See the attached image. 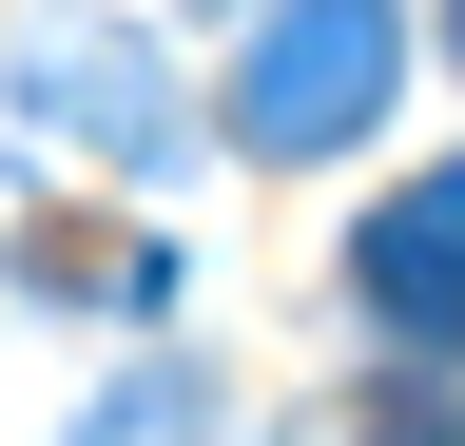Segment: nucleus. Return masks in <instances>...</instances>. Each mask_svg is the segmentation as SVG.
Segmentation results:
<instances>
[{"label": "nucleus", "instance_id": "nucleus-1", "mask_svg": "<svg viewBox=\"0 0 465 446\" xmlns=\"http://www.w3.org/2000/svg\"><path fill=\"white\" fill-rule=\"evenodd\" d=\"M388 78H407V20H388V0H272L252 59H232V136H252V155H349L388 117Z\"/></svg>", "mask_w": 465, "mask_h": 446}, {"label": "nucleus", "instance_id": "nucleus-2", "mask_svg": "<svg viewBox=\"0 0 465 446\" xmlns=\"http://www.w3.org/2000/svg\"><path fill=\"white\" fill-rule=\"evenodd\" d=\"M20 117L78 136V155H116V175H174V155H194L155 39H116V20H39V39H20Z\"/></svg>", "mask_w": 465, "mask_h": 446}, {"label": "nucleus", "instance_id": "nucleus-3", "mask_svg": "<svg viewBox=\"0 0 465 446\" xmlns=\"http://www.w3.org/2000/svg\"><path fill=\"white\" fill-rule=\"evenodd\" d=\"M349 311H369L388 350H465V155L407 175L369 233H349Z\"/></svg>", "mask_w": 465, "mask_h": 446}, {"label": "nucleus", "instance_id": "nucleus-4", "mask_svg": "<svg viewBox=\"0 0 465 446\" xmlns=\"http://www.w3.org/2000/svg\"><path fill=\"white\" fill-rule=\"evenodd\" d=\"M20 292H39V311H155L174 253H155V233H20Z\"/></svg>", "mask_w": 465, "mask_h": 446}, {"label": "nucleus", "instance_id": "nucleus-5", "mask_svg": "<svg viewBox=\"0 0 465 446\" xmlns=\"http://www.w3.org/2000/svg\"><path fill=\"white\" fill-rule=\"evenodd\" d=\"M78 446H213V388H194V369H136V388L78 408Z\"/></svg>", "mask_w": 465, "mask_h": 446}, {"label": "nucleus", "instance_id": "nucleus-6", "mask_svg": "<svg viewBox=\"0 0 465 446\" xmlns=\"http://www.w3.org/2000/svg\"><path fill=\"white\" fill-rule=\"evenodd\" d=\"M349 446H465V408H427V388H388V408L349 427Z\"/></svg>", "mask_w": 465, "mask_h": 446}, {"label": "nucleus", "instance_id": "nucleus-7", "mask_svg": "<svg viewBox=\"0 0 465 446\" xmlns=\"http://www.w3.org/2000/svg\"><path fill=\"white\" fill-rule=\"evenodd\" d=\"M446 59H465V0H446Z\"/></svg>", "mask_w": 465, "mask_h": 446}]
</instances>
